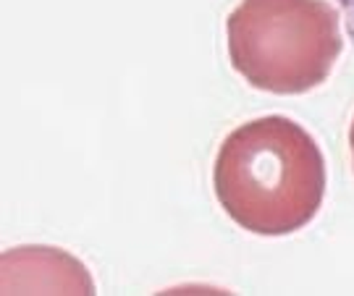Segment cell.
<instances>
[{"instance_id": "1", "label": "cell", "mask_w": 354, "mask_h": 296, "mask_svg": "<svg viewBox=\"0 0 354 296\" xmlns=\"http://www.w3.org/2000/svg\"><path fill=\"white\" fill-rule=\"evenodd\" d=\"M218 205L239 228L289 236L313 223L326 197V157L313 134L286 116L241 124L213 166Z\"/></svg>"}, {"instance_id": "2", "label": "cell", "mask_w": 354, "mask_h": 296, "mask_svg": "<svg viewBox=\"0 0 354 296\" xmlns=\"http://www.w3.org/2000/svg\"><path fill=\"white\" fill-rule=\"evenodd\" d=\"M226 37L234 71L270 95L317 90L344 50L328 0H241L228 13Z\"/></svg>"}, {"instance_id": "3", "label": "cell", "mask_w": 354, "mask_h": 296, "mask_svg": "<svg viewBox=\"0 0 354 296\" xmlns=\"http://www.w3.org/2000/svg\"><path fill=\"white\" fill-rule=\"evenodd\" d=\"M339 3V8H342V19H344V26H346V34L349 39L354 42V0H336Z\"/></svg>"}, {"instance_id": "4", "label": "cell", "mask_w": 354, "mask_h": 296, "mask_svg": "<svg viewBox=\"0 0 354 296\" xmlns=\"http://www.w3.org/2000/svg\"><path fill=\"white\" fill-rule=\"evenodd\" d=\"M349 150H352V168H354V118H352V126H349Z\"/></svg>"}]
</instances>
